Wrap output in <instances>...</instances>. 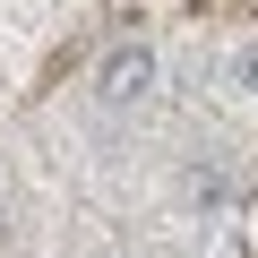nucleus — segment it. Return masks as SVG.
Returning <instances> with one entry per match:
<instances>
[{"label": "nucleus", "instance_id": "obj_2", "mask_svg": "<svg viewBox=\"0 0 258 258\" xmlns=\"http://www.w3.org/2000/svg\"><path fill=\"white\" fill-rule=\"evenodd\" d=\"M189 198H198V207H207V215H215V207H224V198H232V181H224V172H215V164H189Z\"/></svg>", "mask_w": 258, "mask_h": 258}, {"label": "nucleus", "instance_id": "obj_3", "mask_svg": "<svg viewBox=\"0 0 258 258\" xmlns=\"http://www.w3.org/2000/svg\"><path fill=\"white\" fill-rule=\"evenodd\" d=\"M232 86H241V103H258V35L232 52Z\"/></svg>", "mask_w": 258, "mask_h": 258}, {"label": "nucleus", "instance_id": "obj_1", "mask_svg": "<svg viewBox=\"0 0 258 258\" xmlns=\"http://www.w3.org/2000/svg\"><path fill=\"white\" fill-rule=\"evenodd\" d=\"M147 95H155V43H147V35H120V43L95 60V103H103V112H138Z\"/></svg>", "mask_w": 258, "mask_h": 258}]
</instances>
